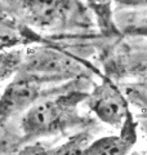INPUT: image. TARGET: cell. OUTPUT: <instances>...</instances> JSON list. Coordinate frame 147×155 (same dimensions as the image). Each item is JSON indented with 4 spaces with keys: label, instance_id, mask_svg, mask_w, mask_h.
<instances>
[{
    "label": "cell",
    "instance_id": "cell-10",
    "mask_svg": "<svg viewBox=\"0 0 147 155\" xmlns=\"http://www.w3.org/2000/svg\"><path fill=\"white\" fill-rule=\"evenodd\" d=\"M89 142H90L89 133L80 132L72 136L71 138H68L65 143L51 149V155H83Z\"/></svg>",
    "mask_w": 147,
    "mask_h": 155
},
{
    "label": "cell",
    "instance_id": "cell-1",
    "mask_svg": "<svg viewBox=\"0 0 147 155\" xmlns=\"http://www.w3.org/2000/svg\"><path fill=\"white\" fill-rule=\"evenodd\" d=\"M87 98L85 92L71 91L53 98L39 100L23 114V137L26 141H34L83 125L85 118L79 114V105Z\"/></svg>",
    "mask_w": 147,
    "mask_h": 155
},
{
    "label": "cell",
    "instance_id": "cell-13",
    "mask_svg": "<svg viewBox=\"0 0 147 155\" xmlns=\"http://www.w3.org/2000/svg\"><path fill=\"white\" fill-rule=\"evenodd\" d=\"M17 155H51V149L45 147L39 142L26 145L22 150H19Z\"/></svg>",
    "mask_w": 147,
    "mask_h": 155
},
{
    "label": "cell",
    "instance_id": "cell-14",
    "mask_svg": "<svg viewBox=\"0 0 147 155\" xmlns=\"http://www.w3.org/2000/svg\"><path fill=\"white\" fill-rule=\"evenodd\" d=\"M115 3L121 7H128V8L147 7V0H115Z\"/></svg>",
    "mask_w": 147,
    "mask_h": 155
},
{
    "label": "cell",
    "instance_id": "cell-8",
    "mask_svg": "<svg viewBox=\"0 0 147 155\" xmlns=\"http://www.w3.org/2000/svg\"><path fill=\"white\" fill-rule=\"evenodd\" d=\"M88 8L92 11L97 19V26L103 36L115 38L119 36L121 31L117 27L114 18L112 4L115 0H85Z\"/></svg>",
    "mask_w": 147,
    "mask_h": 155
},
{
    "label": "cell",
    "instance_id": "cell-9",
    "mask_svg": "<svg viewBox=\"0 0 147 155\" xmlns=\"http://www.w3.org/2000/svg\"><path fill=\"white\" fill-rule=\"evenodd\" d=\"M22 49H0V81L17 74L24 60Z\"/></svg>",
    "mask_w": 147,
    "mask_h": 155
},
{
    "label": "cell",
    "instance_id": "cell-7",
    "mask_svg": "<svg viewBox=\"0 0 147 155\" xmlns=\"http://www.w3.org/2000/svg\"><path fill=\"white\" fill-rule=\"evenodd\" d=\"M36 41H41V39L35 38L28 28L21 26L7 13L0 12V49H12Z\"/></svg>",
    "mask_w": 147,
    "mask_h": 155
},
{
    "label": "cell",
    "instance_id": "cell-5",
    "mask_svg": "<svg viewBox=\"0 0 147 155\" xmlns=\"http://www.w3.org/2000/svg\"><path fill=\"white\" fill-rule=\"evenodd\" d=\"M76 67H79V65H75L72 60L61 54L58 51L38 48L24 53V60L19 70L34 74L43 80H49L56 79L54 76L74 71Z\"/></svg>",
    "mask_w": 147,
    "mask_h": 155
},
{
    "label": "cell",
    "instance_id": "cell-11",
    "mask_svg": "<svg viewBox=\"0 0 147 155\" xmlns=\"http://www.w3.org/2000/svg\"><path fill=\"white\" fill-rule=\"evenodd\" d=\"M134 61L132 62L129 67H126L128 71L137 79H139L142 83L147 87V53L143 56H134Z\"/></svg>",
    "mask_w": 147,
    "mask_h": 155
},
{
    "label": "cell",
    "instance_id": "cell-2",
    "mask_svg": "<svg viewBox=\"0 0 147 155\" xmlns=\"http://www.w3.org/2000/svg\"><path fill=\"white\" fill-rule=\"evenodd\" d=\"M28 25L43 31H61L75 19V0H3Z\"/></svg>",
    "mask_w": 147,
    "mask_h": 155
},
{
    "label": "cell",
    "instance_id": "cell-12",
    "mask_svg": "<svg viewBox=\"0 0 147 155\" xmlns=\"http://www.w3.org/2000/svg\"><path fill=\"white\" fill-rule=\"evenodd\" d=\"M125 34L133 36H147V17L139 18L137 21L128 23L125 26Z\"/></svg>",
    "mask_w": 147,
    "mask_h": 155
},
{
    "label": "cell",
    "instance_id": "cell-3",
    "mask_svg": "<svg viewBox=\"0 0 147 155\" xmlns=\"http://www.w3.org/2000/svg\"><path fill=\"white\" fill-rule=\"evenodd\" d=\"M43 79L19 70L0 96V123L17 116L40 100Z\"/></svg>",
    "mask_w": 147,
    "mask_h": 155
},
{
    "label": "cell",
    "instance_id": "cell-6",
    "mask_svg": "<svg viewBox=\"0 0 147 155\" xmlns=\"http://www.w3.org/2000/svg\"><path fill=\"white\" fill-rule=\"evenodd\" d=\"M136 141V122L130 115L121 125L119 134L106 136L90 141L83 155H125L133 147Z\"/></svg>",
    "mask_w": 147,
    "mask_h": 155
},
{
    "label": "cell",
    "instance_id": "cell-4",
    "mask_svg": "<svg viewBox=\"0 0 147 155\" xmlns=\"http://www.w3.org/2000/svg\"><path fill=\"white\" fill-rule=\"evenodd\" d=\"M88 106L101 122L115 128H121L132 115L125 97L109 76L102 78L92 93H88Z\"/></svg>",
    "mask_w": 147,
    "mask_h": 155
}]
</instances>
